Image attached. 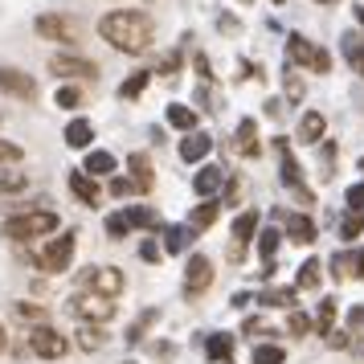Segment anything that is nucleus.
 I'll list each match as a JSON object with an SVG mask.
<instances>
[{
  "mask_svg": "<svg viewBox=\"0 0 364 364\" xmlns=\"http://www.w3.org/2000/svg\"><path fill=\"white\" fill-rule=\"evenodd\" d=\"M99 33L111 50L123 53H148L151 41H156V21L139 9H115L99 21Z\"/></svg>",
  "mask_w": 364,
  "mask_h": 364,
  "instance_id": "f257e3e1",
  "label": "nucleus"
},
{
  "mask_svg": "<svg viewBox=\"0 0 364 364\" xmlns=\"http://www.w3.org/2000/svg\"><path fill=\"white\" fill-rule=\"evenodd\" d=\"M53 230H58L53 209H21L4 221V237H13V242H33V237H46Z\"/></svg>",
  "mask_w": 364,
  "mask_h": 364,
  "instance_id": "f03ea898",
  "label": "nucleus"
},
{
  "mask_svg": "<svg viewBox=\"0 0 364 364\" xmlns=\"http://www.w3.org/2000/svg\"><path fill=\"white\" fill-rule=\"evenodd\" d=\"M74 246H78V233H62V237H53L46 250H33L29 258H33V266L46 270V274H66L70 262H74Z\"/></svg>",
  "mask_w": 364,
  "mask_h": 364,
  "instance_id": "7ed1b4c3",
  "label": "nucleus"
},
{
  "mask_svg": "<svg viewBox=\"0 0 364 364\" xmlns=\"http://www.w3.org/2000/svg\"><path fill=\"white\" fill-rule=\"evenodd\" d=\"M287 58H291L295 66L311 70V74H328V70H331V53L319 50V46H311L303 33H291V37H287Z\"/></svg>",
  "mask_w": 364,
  "mask_h": 364,
  "instance_id": "20e7f679",
  "label": "nucleus"
},
{
  "mask_svg": "<svg viewBox=\"0 0 364 364\" xmlns=\"http://www.w3.org/2000/svg\"><path fill=\"white\" fill-rule=\"evenodd\" d=\"M78 282L90 287V295H102V299H119L123 295V270H119V266H90Z\"/></svg>",
  "mask_w": 364,
  "mask_h": 364,
  "instance_id": "39448f33",
  "label": "nucleus"
},
{
  "mask_svg": "<svg viewBox=\"0 0 364 364\" xmlns=\"http://www.w3.org/2000/svg\"><path fill=\"white\" fill-rule=\"evenodd\" d=\"M37 33L46 37V41H62V46H74L82 29H78V21L62 17V13H41V17H37Z\"/></svg>",
  "mask_w": 364,
  "mask_h": 364,
  "instance_id": "423d86ee",
  "label": "nucleus"
},
{
  "mask_svg": "<svg viewBox=\"0 0 364 364\" xmlns=\"http://www.w3.org/2000/svg\"><path fill=\"white\" fill-rule=\"evenodd\" d=\"M70 311L78 315L82 323H107V319H115V303L102 295H74L70 299Z\"/></svg>",
  "mask_w": 364,
  "mask_h": 364,
  "instance_id": "0eeeda50",
  "label": "nucleus"
},
{
  "mask_svg": "<svg viewBox=\"0 0 364 364\" xmlns=\"http://www.w3.org/2000/svg\"><path fill=\"white\" fill-rule=\"evenodd\" d=\"M50 70L58 78H90V82H95V74H99V66H95L90 58H78V53H53Z\"/></svg>",
  "mask_w": 364,
  "mask_h": 364,
  "instance_id": "6e6552de",
  "label": "nucleus"
},
{
  "mask_svg": "<svg viewBox=\"0 0 364 364\" xmlns=\"http://www.w3.org/2000/svg\"><path fill=\"white\" fill-rule=\"evenodd\" d=\"M29 348H33L41 360H58V356H66L70 344H66V336H58L53 328H46V323H41V328L29 331Z\"/></svg>",
  "mask_w": 364,
  "mask_h": 364,
  "instance_id": "1a4fd4ad",
  "label": "nucleus"
},
{
  "mask_svg": "<svg viewBox=\"0 0 364 364\" xmlns=\"http://www.w3.org/2000/svg\"><path fill=\"white\" fill-rule=\"evenodd\" d=\"M0 90L4 95H13V99H37V82L25 74V70H17V66H0Z\"/></svg>",
  "mask_w": 364,
  "mask_h": 364,
  "instance_id": "9d476101",
  "label": "nucleus"
},
{
  "mask_svg": "<svg viewBox=\"0 0 364 364\" xmlns=\"http://www.w3.org/2000/svg\"><path fill=\"white\" fill-rule=\"evenodd\" d=\"M274 148H279V160H282V184L295 188V197L303 205H311V193L303 188V176H299V164H295V156H291V144L287 139H274Z\"/></svg>",
  "mask_w": 364,
  "mask_h": 364,
  "instance_id": "9b49d317",
  "label": "nucleus"
},
{
  "mask_svg": "<svg viewBox=\"0 0 364 364\" xmlns=\"http://www.w3.org/2000/svg\"><path fill=\"white\" fill-rule=\"evenodd\" d=\"M209 282H213V262L205 254H193L188 266H184V291L188 295H200V291H209Z\"/></svg>",
  "mask_w": 364,
  "mask_h": 364,
  "instance_id": "f8f14e48",
  "label": "nucleus"
},
{
  "mask_svg": "<svg viewBox=\"0 0 364 364\" xmlns=\"http://www.w3.org/2000/svg\"><path fill=\"white\" fill-rule=\"evenodd\" d=\"M279 221L287 225V237L299 246H311L315 242V221L307 213H279Z\"/></svg>",
  "mask_w": 364,
  "mask_h": 364,
  "instance_id": "ddd939ff",
  "label": "nucleus"
},
{
  "mask_svg": "<svg viewBox=\"0 0 364 364\" xmlns=\"http://www.w3.org/2000/svg\"><path fill=\"white\" fill-rule=\"evenodd\" d=\"M209 148H213V139H209L205 132H188L181 139V160H184V164H197V160L209 156Z\"/></svg>",
  "mask_w": 364,
  "mask_h": 364,
  "instance_id": "4468645a",
  "label": "nucleus"
},
{
  "mask_svg": "<svg viewBox=\"0 0 364 364\" xmlns=\"http://www.w3.org/2000/svg\"><path fill=\"white\" fill-rule=\"evenodd\" d=\"M70 193L82 200V205H99V184H95V176H86V172H70Z\"/></svg>",
  "mask_w": 364,
  "mask_h": 364,
  "instance_id": "2eb2a0df",
  "label": "nucleus"
},
{
  "mask_svg": "<svg viewBox=\"0 0 364 364\" xmlns=\"http://www.w3.org/2000/svg\"><path fill=\"white\" fill-rule=\"evenodd\" d=\"M217 217H221V200H200L197 209L188 213V230L193 233H200V230H209Z\"/></svg>",
  "mask_w": 364,
  "mask_h": 364,
  "instance_id": "dca6fc26",
  "label": "nucleus"
},
{
  "mask_svg": "<svg viewBox=\"0 0 364 364\" xmlns=\"http://www.w3.org/2000/svg\"><path fill=\"white\" fill-rule=\"evenodd\" d=\"M323 132H328V119L319 115V111H307V115L299 119V139H303V144H319Z\"/></svg>",
  "mask_w": 364,
  "mask_h": 364,
  "instance_id": "f3484780",
  "label": "nucleus"
},
{
  "mask_svg": "<svg viewBox=\"0 0 364 364\" xmlns=\"http://www.w3.org/2000/svg\"><path fill=\"white\" fill-rule=\"evenodd\" d=\"M237 151L242 156H258L262 151V144H258V123L254 119H242L237 123Z\"/></svg>",
  "mask_w": 364,
  "mask_h": 364,
  "instance_id": "a211bd4d",
  "label": "nucleus"
},
{
  "mask_svg": "<svg viewBox=\"0 0 364 364\" xmlns=\"http://www.w3.org/2000/svg\"><path fill=\"white\" fill-rule=\"evenodd\" d=\"M221 181H225V172H221V168H200L197 176H193V193H200V197H213L217 188H221Z\"/></svg>",
  "mask_w": 364,
  "mask_h": 364,
  "instance_id": "6ab92c4d",
  "label": "nucleus"
},
{
  "mask_svg": "<svg viewBox=\"0 0 364 364\" xmlns=\"http://www.w3.org/2000/svg\"><path fill=\"white\" fill-rule=\"evenodd\" d=\"M90 139H95V127H90L86 119H74V123L66 127V144H70V148L90 151Z\"/></svg>",
  "mask_w": 364,
  "mask_h": 364,
  "instance_id": "aec40b11",
  "label": "nucleus"
},
{
  "mask_svg": "<svg viewBox=\"0 0 364 364\" xmlns=\"http://www.w3.org/2000/svg\"><path fill=\"white\" fill-rule=\"evenodd\" d=\"M295 287H266L262 295H258V303H266V307H295Z\"/></svg>",
  "mask_w": 364,
  "mask_h": 364,
  "instance_id": "412c9836",
  "label": "nucleus"
},
{
  "mask_svg": "<svg viewBox=\"0 0 364 364\" xmlns=\"http://www.w3.org/2000/svg\"><path fill=\"white\" fill-rule=\"evenodd\" d=\"M168 123L181 127V132L188 135V132H197V111H193V107H181V102H172V107H168Z\"/></svg>",
  "mask_w": 364,
  "mask_h": 364,
  "instance_id": "4be33fe9",
  "label": "nucleus"
},
{
  "mask_svg": "<svg viewBox=\"0 0 364 364\" xmlns=\"http://www.w3.org/2000/svg\"><path fill=\"white\" fill-rule=\"evenodd\" d=\"M102 344H107V331H102L99 323H82V328H78V348H82V352H99Z\"/></svg>",
  "mask_w": 364,
  "mask_h": 364,
  "instance_id": "5701e85b",
  "label": "nucleus"
},
{
  "mask_svg": "<svg viewBox=\"0 0 364 364\" xmlns=\"http://www.w3.org/2000/svg\"><path fill=\"white\" fill-rule=\"evenodd\" d=\"M90 176H107V172H115V156L111 151H86V168Z\"/></svg>",
  "mask_w": 364,
  "mask_h": 364,
  "instance_id": "b1692460",
  "label": "nucleus"
},
{
  "mask_svg": "<svg viewBox=\"0 0 364 364\" xmlns=\"http://www.w3.org/2000/svg\"><path fill=\"white\" fill-rule=\"evenodd\" d=\"M127 164H132V172H135L132 181L139 184V193H148V188H151V160L144 156V151H135V156L127 160Z\"/></svg>",
  "mask_w": 364,
  "mask_h": 364,
  "instance_id": "393cba45",
  "label": "nucleus"
},
{
  "mask_svg": "<svg viewBox=\"0 0 364 364\" xmlns=\"http://www.w3.org/2000/svg\"><path fill=\"white\" fill-rule=\"evenodd\" d=\"M209 360H225L230 364V356H233V336H225V331H217V336H209Z\"/></svg>",
  "mask_w": 364,
  "mask_h": 364,
  "instance_id": "a878e982",
  "label": "nucleus"
},
{
  "mask_svg": "<svg viewBox=\"0 0 364 364\" xmlns=\"http://www.w3.org/2000/svg\"><path fill=\"white\" fill-rule=\"evenodd\" d=\"M331 323H336V299H323L319 311H315V331L319 336H331Z\"/></svg>",
  "mask_w": 364,
  "mask_h": 364,
  "instance_id": "bb28decb",
  "label": "nucleus"
},
{
  "mask_svg": "<svg viewBox=\"0 0 364 364\" xmlns=\"http://www.w3.org/2000/svg\"><path fill=\"white\" fill-rule=\"evenodd\" d=\"M254 230H258V213H254V209H246V213L233 221V237H237L242 246L250 242V233H254Z\"/></svg>",
  "mask_w": 364,
  "mask_h": 364,
  "instance_id": "cd10ccee",
  "label": "nucleus"
},
{
  "mask_svg": "<svg viewBox=\"0 0 364 364\" xmlns=\"http://www.w3.org/2000/svg\"><path fill=\"white\" fill-rule=\"evenodd\" d=\"M319 270H323L319 258H307V262L299 266V287H303V291H315V287H319Z\"/></svg>",
  "mask_w": 364,
  "mask_h": 364,
  "instance_id": "c85d7f7f",
  "label": "nucleus"
},
{
  "mask_svg": "<svg viewBox=\"0 0 364 364\" xmlns=\"http://www.w3.org/2000/svg\"><path fill=\"white\" fill-rule=\"evenodd\" d=\"M282 233L279 230H262L258 233V254H262V262H274V250H279Z\"/></svg>",
  "mask_w": 364,
  "mask_h": 364,
  "instance_id": "c756f323",
  "label": "nucleus"
},
{
  "mask_svg": "<svg viewBox=\"0 0 364 364\" xmlns=\"http://www.w3.org/2000/svg\"><path fill=\"white\" fill-rule=\"evenodd\" d=\"M344 53H348V62L356 66V74H364V37H344Z\"/></svg>",
  "mask_w": 364,
  "mask_h": 364,
  "instance_id": "7c9ffc66",
  "label": "nucleus"
},
{
  "mask_svg": "<svg viewBox=\"0 0 364 364\" xmlns=\"http://www.w3.org/2000/svg\"><path fill=\"white\" fill-rule=\"evenodd\" d=\"M148 70H139V74H132V78H127V82L119 86V95H123V99H139V95H144V86H148Z\"/></svg>",
  "mask_w": 364,
  "mask_h": 364,
  "instance_id": "2f4dec72",
  "label": "nucleus"
},
{
  "mask_svg": "<svg viewBox=\"0 0 364 364\" xmlns=\"http://www.w3.org/2000/svg\"><path fill=\"white\" fill-rule=\"evenodd\" d=\"M287 360V352L279 344H258L254 348V364H282Z\"/></svg>",
  "mask_w": 364,
  "mask_h": 364,
  "instance_id": "473e14b6",
  "label": "nucleus"
},
{
  "mask_svg": "<svg viewBox=\"0 0 364 364\" xmlns=\"http://www.w3.org/2000/svg\"><path fill=\"white\" fill-rule=\"evenodd\" d=\"M132 230H135V225H132V217H127V213H111V217H107V237H127Z\"/></svg>",
  "mask_w": 364,
  "mask_h": 364,
  "instance_id": "72a5a7b5",
  "label": "nucleus"
},
{
  "mask_svg": "<svg viewBox=\"0 0 364 364\" xmlns=\"http://www.w3.org/2000/svg\"><path fill=\"white\" fill-rule=\"evenodd\" d=\"M151 323H156V311H144V315H139V319L132 323V328H127V344H139V340L148 336Z\"/></svg>",
  "mask_w": 364,
  "mask_h": 364,
  "instance_id": "f704fd0d",
  "label": "nucleus"
},
{
  "mask_svg": "<svg viewBox=\"0 0 364 364\" xmlns=\"http://www.w3.org/2000/svg\"><path fill=\"white\" fill-rule=\"evenodd\" d=\"M360 233H364V213H352V209H348V217L340 221V237L352 242V237H360Z\"/></svg>",
  "mask_w": 364,
  "mask_h": 364,
  "instance_id": "c9c22d12",
  "label": "nucleus"
},
{
  "mask_svg": "<svg viewBox=\"0 0 364 364\" xmlns=\"http://www.w3.org/2000/svg\"><path fill=\"white\" fill-rule=\"evenodd\" d=\"M25 184H29L25 172H0V197H4V193H21Z\"/></svg>",
  "mask_w": 364,
  "mask_h": 364,
  "instance_id": "e433bc0d",
  "label": "nucleus"
},
{
  "mask_svg": "<svg viewBox=\"0 0 364 364\" xmlns=\"http://www.w3.org/2000/svg\"><path fill=\"white\" fill-rule=\"evenodd\" d=\"M184 246H188V225H172V230H168V250L181 254Z\"/></svg>",
  "mask_w": 364,
  "mask_h": 364,
  "instance_id": "4c0bfd02",
  "label": "nucleus"
},
{
  "mask_svg": "<svg viewBox=\"0 0 364 364\" xmlns=\"http://www.w3.org/2000/svg\"><path fill=\"white\" fill-rule=\"evenodd\" d=\"M160 74H164V78H176V70H181V50H172V53H164V58H160Z\"/></svg>",
  "mask_w": 364,
  "mask_h": 364,
  "instance_id": "58836bf2",
  "label": "nucleus"
},
{
  "mask_svg": "<svg viewBox=\"0 0 364 364\" xmlns=\"http://www.w3.org/2000/svg\"><path fill=\"white\" fill-rule=\"evenodd\" d=\"M287 328H291V336H307L311 331V319L303 311H291V319H287Z\"/></svg>",
  "mask_w": 364,
  "mask_h": 364,
  "instance_id": "ea45409f",
  "label": "nucleus"
},
{
  "mask_svg": "<svg viewBox=\"0 0 364 364\" xmlns=\"http://www.w3.org/2000/svg\"><path fill=\"white\" fill-rule=\"evenodd\" d=\"M13 311H17L21 319H33V323H41V319H46V307H37V303H17Z\"/></svg>",
  "mask_w": 364,
  "mask_h": 364,
  "instance_id": "a19ab883",
  "label": "nucleus"
},
{
  "mask_svg": "<svg viewBox=\"0 0 364 364\" xmlns=\"http://www.w3.org/2000/svg\"><path fill=\"white\" fill-rule=\"evenodd\" d=\"M331 274H336V279H348V274H352V254H336V258H331Z\"/></svg>",
  "mask_w": 364,
  "mask_h": 364,
  "instance_id": "79ce46f5",
  "label": "nucleus"
},
{
  "mask_svg": "<svg viewBox=\"0 0 364 364\" xmlns=\"http://www.w3.org/2000/svg\"><path fill=\"white\" fill-rule=\"evenodd\" d=\"M78 102H82V95H78L74 86H62V90H58V107H66V111H74Z\"/></svg>",
  "mask_w": 364,
  "mask_h": 364,
  "instance_id": "37998d69",
  "label": "nucleus"
},
{
  "mask_svg": "<svg viewBox=\"0 0 364 364\" xmlns=\"http://www.w3.org/2000/svg\"><path fill=\"white\" fill-rule=\"evenodd\" d=\"M344 200H348V209H352V213H364V184H352Z\"/></svg>",
  "mask_w": 364,
  "mask_h": 364,
  "instance_id": "c03bdc74",
  "label": "nucleus"
},
{
  "mask_svg": "<svg viewBox=\"0 0 364 364\" xmlns=\"http://www.w3.org/2000/svg\"><path fill=\"white\" fill-rule=\"evenodd\" d=\"M132 225H148V230H156V225H160V221H156V213H151V209H132Z\"/></svg>",
  "mask_w": 364,
  "mask_h": 364,
  "instance_id": "a18cd8bd",
  "label": "nucleus"
},
{
  "mask_svg": "<svg viewBox=\"0 0 364 364\" xmlns=\"http://www.w3.org/2000/svg\"><path fill=\"white\" fill-rule=\"evenodd\" d=\"M111 193H115V197H127V193H139V184L127 181V176H115V181H111Z\"/></svg>",
  "mask_w": 364,
  "mask_h": 364,
  "instance_id": "49530a36",
  "label": "nucleus"
},
{
  "mask_svg": "<svg viewBox=\"0 0 364 364\" xmlns=\"http://www.w3.org/2000/svg\"><path fill=\"white\" fill-rule=\"evenodd\" d=\"M13 160H21V148L9 144V139H0V164H13Z\"/></svg>",
  "mask_w": 364,
  "mask_h": 364,
  "instance_id": "de8ad7c7",
  "label": "nucleus"
},
{
  "mask_svg": "<svg viewBox=\"0 0 364 364\" xmlns=\"http://www.w3.org/2000/svg\"><path fill=\"white\" fill-rule=\"evenodd\" d=\"M139 254H144L148 262H160V258H164V250L156 246V242H144V246H139Z\"/></svg>",
  "mask_w": 364,
  "mask_h": 364,
  "instance_id": "09e8293b",
  "label": "nucleus"
},
{
  "mask_svg": "<svg viewBox=\"0 0 364 364\" xmlns=\"http://www.w3.org/2000/svg\"><path fill=\"white\" fill-rule=\"evenodd\" d=\"M282 78H287V95H291V99H303V82H299V78H295V74H282Z\"/></svg>",
  "mask_w": 364,
  "mask_h": 364,
  "instance_id": "8fccbe9b",
  "label": "nucleus"
},
{
  "mask_svg": "<svg viewBox=\"0 0 364 364\" xmlns=\"http://www.w3.org/2000/svg\"><path fill=\"white\" fill-rule=\"evenodd\" d=\"M352 274L364 279V250H352Z\"/></svg>",
  "mask_w": 364,
  "mask_h": 364,
  "instance_id": "3c124183",
  "label": "nucleus"
},
{
  "mask_svg": "<svg viewBox=\"0 0 364 364\" xmlns=\"http://www.w3.org/2000/svg\"><path fill=\"white\" fill-rule=\"evenodd\" d=\"M193 62H197V74H200V78H205V82H209V78H213V74H209V58H205V53H197Z\"/></svg>",
  "mask_w": 364,
  "mask_h": 364,
  "instance_id": "603ef678",
  "label": "nucleus"
},
{
  "mask_svg": "<svg viewBox=\"0 0 364 364\" xmlns=\"http://www.w3.org/2000/svg\"><path fill=\"white\" fill-rule=\"evenodd\" d=\"M348 328H364V307H352L348 311Z\"/></svg>",
  "mask_w": 364,
  "mask_h": 364,
  "instance_id": "864d4df0",
  "label": "nucleus"
},
{
  "mask_svg": "<svg viewBox=\"0 0 364 364\" xmlns=\"http://www.w3.org/2000/svg\"><path fill=\"white\" fill-rule=\"evenodd\" d=\"M9 348V331H4V323H0V352Z\"/></svg>",
  "mask_w": 364,
  "mask_h": 364,
  "instance_id": "5fc2aeb1",
  "label": "nucleus"
},
{
  "mask_svg": "<svg viewBox=\"0 0 364 364\" xmlns=\"http://www.w3.org/2000/svg\"><path fill=\"white\" fill-rule=\"evenodd\" d=\"M356 21H360V25H364V4H360V9H356Z\"/></svg>",
  "mask_w": 364,
  "mask_h": 364,
  "instance_id": "6e6d98bb",
  "label": "nucleus"
},
{
  "mask_svg": "<svg viewBox=\"0 0 364 364\" xmlns=\"http://www.w3.org/2000/svg\"><path fill=\"white\" fill-rule=\"evenodd\" d=\"M360 172H364V156H360Z\"/></svg>",
  "mask_w": 364,
  "mask_h": 364,
  "instance_id": "4d7b16f0",
  "label": "nucleus"
},
{
  "mask_svg": "<svg viewBox=\"0 0 364 364\" xmlns=\"http://www.w3.org/2000/svg\"><path fill=\"white\" fill-rule=\"evenodd\" d=\"M319 4H331V0H319Z\"/></svg>",
  "mask_w": 364,
  "mask_h": 364,
  "instance_id": "13d9d810",
  "label": "nucleus"
},
{
  "mask_svg": "<svg viewBox=\"0 0 364 364\" xmlns=\"http://www.w3.org/2000/svg\"><path fill=\"white\" fill-rule=\"evenodd\" d=\"M242 4H250V0H242Z\"/></svg>",
  "mask_w": 364,
  "mask_h": 364,
  "instance_id": "bf43d9fd",
  "label": "nucleus"
},
{
  "mask_svg": "<svg viewBox=\"0 0 364 364\" xmlns=\"http://www.w3.org/2000/svg\"><path fill=\"white\" fill-rule=\"evenodd\" d=\"M127 364H132V360H127Z\"/></svg>",
  "mask_w": 364,
  "mask_h": 364,
  "instance_id": "052dcab7",
  "label": "nucleus"
}]
</instances>
